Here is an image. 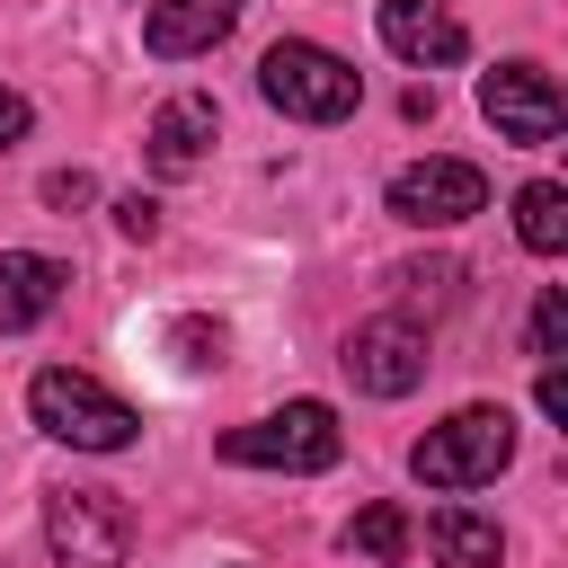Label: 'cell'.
<instances>
[{"label": "cell", "mask_w": 568, "mask_h": 568, "mask_svg": "<svg viewBox=\"0 0 568 568\" xmlns=\"http://www.w3.org/2000/svg\"><path fill=\"white\" fill-rule=\"evenodd\" d=\"M426 550L444 568H497L506 559V532L488 515H470V506H444V515H426Z\"/></svg>", "instance_id": "cell-13"}, {"label": "cell", "mask_w": 568, "mask_h": 568, "mask_svg": "<svg viewBox=\"0 0 568 568\" xmlns=\"http://www.w3.org/2000/svg\"><path fill=\"white\" fill-rule=\"evenodd\" d=\"M532 355H541V364L568 355V293H559V284H541V302H532Z\"/></svg>", "instance_id": "cell-17"}, {"label": "cell", "mask_w": 568, "mask_h": 568, "mask_svg": "<svg viewBox=\"0 0 568 568\" xmlns=\"http://www.w3.org/2000/svg\"><path fill=\"white\" fill-rule=\"evenodd\" d=\"M408 231H453V222H470V213H488V178L470 169V160H408L399 178H390V195H382Z\"/></svg>", "instance_id": "cell-8"}, {"label": "cell", "mask_w": 568, "mask_h": 568, "mask_svg": "<svg viewBox=\"0 0 568 568\" xmlns=\"http://www.w3.org/2000/svg\"><path fill=\"white\" fill-rule=\"evenodd\" d=\"M115 231L124 240H160V204L151 195H115Z\"/></svg>", "instance_id": "cell-19"}, {"label": "cell", "mask_w": 568, "mask_h": 568, "mask_svg": "<svg viewBox=\"0 0 568 568\" xmlns=\"http://www.w3.org/2000/svg\"><path fill=\"white\" fill-rule=\"evenodd\" d=\"M169 346H178L186 364H222V346H231V337H222V320H204V311H186V320L169 328Z\"/></svg>", "instance_id": "cell-18"}, {"label": "cell", "mask_w": 568, "mask_h": 568, "mask_svg": "<svg viewBox=\"0 0 568 568\" xmlns=\"http://www.w3.org/2000/svg\"><path fill=\"white\" fill-rule=\"evenodd\" d=\"M71 293V266L44 257V248H0V337H27L62 311Z\"/></svg>", "instance_id": "cell-10"}, {"label": "cell", "mask_w": 568, "mask_h": 568, "mask_svg": "<svg viewBox=\"0 0 568 568\" xmlns=\"http://www.w3.org/2000/svg\"><path fill=\"white\" fill-rule=\"evenodd\" d=\"M346 550H355V559H382V568H390V559H408V550H417V524H408L399 506H364V515L346 524Z\"/></svg>", "instance_id": "cell-15"}, {"label": "cell", "mask_w": 568, "mask_h": 568, "mask_svg": "<svg viewBox=\"0 0 568 568\" xmlns=\"http://www.w3.org/2000/svg\"><path fill=\"white\" fill-rule=\"evenodd\" d=\"M27 124H36V106H27V98L0 80V151H18V142H27Z\"/></svg>", "instance_id": "cell-20"}, {"label": "cell", "mask_w": 568, "mask_h": 568, "mask_svg": "<svg viewBox=\"0 0 568 568\" xmlns=\"http://www.w3.org/2000/svg\"><path fill=\"white\" fill-rule=\"evenodd\" d=\"M44 550H53V568H124L133 524L106 488H53L44 497Z\"/></svg>", "instance_id": "cell-6"}, {"label": "cell", "mask_w": 568, "mask_h": 568, "mask_svg": "<svg viewBox=\"0 0 568 568\" xmlns=\"http://www.w3.org/2000/svg\"><path fill=\"white\" fill-rule=\"evenodd\" d=\"M382 44L408 62V71H444L470 53V27L453 0H382Z\"/></svg>", "instance_id": "cell-9"}, {"label": "cell", "mask_w": 568, "mask_h": 568, "mask_svg": "<svg viewBox=\"0 0 568 568\" xmlns=\"http://www.w3.org/2000/svg\"><path fill=\"white\" fill-rule=\"evenodd\" d=\"M27 417H36L53 444H71V453H124V444L142 435L133 399H115L106 382H89V373H71V364H44V373L27 382Z\"/></svg>", "instance_id": "cell-2"}, {"label": "cell", "mask_w": 568, "mask_h": 568, "mask_svg": "<svg viewBox=\"0 0 568 568\" xmlns=\"http://www.w3.org/2000/svg\"><path fill=\"white\" fill-rule=\"evenodd\" d=\"M89 195H98V186H89V169H53V178H44V204H62V213H71V204H89Z\"/></svg>", "instance_id": "cell-21"}, {"label": "cell", "mask_w": 568, "mask_h": 568, "mask_svg": "<svg viewBox=\"0 0 568 568\" xmlns=\"http://www.w3.org/2000/svg\"><path fill=\"white\" fill-rule=\"evenodd\" d=\"M479 115L497 124V142L541 151V142H559L568 98H559V80H550L541 62H497V71H479Z\"/></svg>", "instance_id": "cell-7"}, {"label": "cell", "mask_w": 568, "mask_h": 568, "mask_svg": "<svg viewBox=\"0 0 568 568\" xmlns=\"http://www.w3.org/2000/svg\"><path fill=\"white\" fill-rule=\"evenodd\" d=\"M213 133H222V106H213L204 89H178V98L151 115V169H160V178H186V169H204Z\"/></svg>", "instance_id": "cell-12"}, {"label": "cell", "mask_w": 568, "mask_h": 568, "mask_svg": "<svg viewBox=\"0 0 568 568\" xmlns=\"http://www.w3.org/2000/svg\"><path fill=\"white\" fill-rule=\"evenodd\" d=\"M337 364H346V382H355L364 399H408V390L426 382V328H417L408 311L355 320L346 346H337Z\"/></svg>", "instance_id": "cell-5"}, {"label": "cell", "mask_w": 568, "mask_h": 568, "mask_svg": "<svg viewBox=\"0 0 568 568\" xmlns=\"http://www.w3.org/2000/svg\"><path fill=\"white\" fill-rule=\"evenodd\" d=\"M337 453H346V426H337L328 399H284V408H266V417H248V426L222 435V462H240V470H293V479L337 470Z\"/></svg>", "instance_id": "cell-3"}, {"label": "cell", "mask_w": 568, "mask_h": 568, "mask_svg": "<svg viewBox=\"0 0 568 568\" xmlns=\"http://www.w3.org/2000/svg\"><path fill=\"white\" fill-rule=\"evenodd\" d=\"M390 284H399V311L417 320V311H453V293H462V266H453V257H408Z\"/></svg>", "instance_id": "cell-16"}, {"label": "cell", "mask_w": 568, "mask_h": 568, "mask_svg": "<svg viewBox=\"0 0 568 568\" xmlns=\"http://www.w3.org/2000/svg\"><path fill=\"white\" fill-rule=\"evenodd\" d=\"M515 240H524L532 257H559V248H568V186H559V178H532V186L515 195Z\"/></svg>", "instance_id": "cell-14"}, {"label": "cell", "mask_w": 568, "mask_h": 568, "mask_svg": "<svg viewBox=\"0 0 568 568\" xmlns=\"http://www.w3.org/2000/svg\"><path fill=\"white\" fill-rule=\"evenodd\" d=\"M506 462H515V417L488 408V399L453 408L444 426H426V435L408 444V470H417L426 488H488Z\"/></svg>", "instance_id": "cell-4"}, {"label": "cell", "mask_w": 568, "mask_h": 568, "mask_svg": "<svg viewBox=\"0 0 568 568\" xmlns=\"http://www.w3.org/2000/svg\"><path fill=\"white\" fill-rule=\"evenodd\" d=\"M257 98H266L275 115H293V124H346V115L364 106V80H355V62H337L328 44L284 36V44H266V62H257Z\"/></svg>", "instance_id": "cell-1"}, {"label": "cell", "mask_w": 568, "mask_h": 568, "mask_svg": "<svg viewBox=\"0 0 568 568\" xmlns=\"http://www.w3.org/2000/svg\"><path fill=\"white\" fill-rule=\"evenodd\" d=\"M231 27H240V0H151L142 44H151L160 62H195V53H213Z\"/></svg>", "instance_id": "cell-11"}, {"label": "cell", "mask_w": 568, "mask_h": 568, "mask_svg": "<svg viewBox=\"0 0 568 568\" xmlns=\"http://www.w3.org/2000/svg\"><path fill=\"white\" fill-rule=\"evenodd\" d=\"M532 399H541V417H550V426H568V373H559V364H541Z\"/></svg>", "instance_id": "cell-22"}]
</instances>
